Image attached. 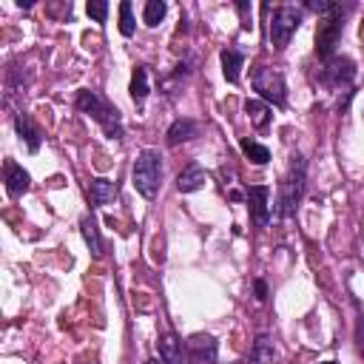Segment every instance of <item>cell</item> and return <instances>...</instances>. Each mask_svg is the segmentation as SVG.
<instances>
[{
	"mask_svg": "<svg viewBox=\"0 0 364 364\" xmlns=\"http://www.w3.org/2000/svg\"><path fill=\"white\" fill-rule=\"evenodd\" d=\"M305 188H308V163L302 154H294L290 157V165H287V174L282 177V185H279V208L276 211L282 220L296 213V205L302 202Z\"/></svg>",
	"mask_w": 364,
	"mask_h": 364,
	"instance_id": "2",
	"label": "cell"
},
{
	"mask_svg": "<svg viewBox=\"0 0 364 364\" xmlns=\"http://www.w3.org/2000/svg\"><path fill=\"white\" fill-rule=\"evenodd\" d=\"M239 145H242V151H245V157H248L251 163H256V165H268V163H270V151L265 149L262 142H253V139H242Z\"/></svg>",
	"mask_w": 364,
	"mask_h": 364,
	"instance_id": "21",
	"label": "cell"
},
{
	"mask_svg": "<svg viewBox=\"0 0 364 364\" xmlns=\"http://www.w3.org/2000/svg\"><path fill=\"white\" fill-rule=\"evenodd\" d=\"M120 34L123 37H131L134 34V15H131V4L123 0L120 4Z\"/></svg>",
	"mask_w": 364,
	"mask_h": 364,
	"instance_id": "23",
	"label": "cell"
},
{
	"mask_svg": "<svg viewBox=\"0 0 364 364\" xmlns=\"http://www.w3.org/2000/svg\"><path fill=\"white\" fill-rule=\"evenodd\" d=\"M145 364H160V361H157V358H149V361H145Z\"/></svg>",
	"mask_w": 364,
	"mask_h": 364,
	"instance_id": "27",
	"label": "cell"
},
{
	"mask_svg": "<svg viewBox=\"0 0 364 364\" xmlns=\"http://www.w3.org/2000/svg\"><path fill=\"white\" fill-rule=\"evenodd\" d=\"M251 361L253 364H270L273 361V341L268 336H259L251 347Z\"/></svg>",
	"mask_w": 364,
	"mask_h": 364,
	"instance_id": "22",
	"label": "cell"
},
{
	"mask_svg": "<svg viewBox=\"0 0 364 364\" xmlns=\"http://www.w3.org/2000/svg\"><path fill=\"white\" fill-rule=\"evenodd\" d=\"M251 83H253V92L259 94V100L273 103L276 108H282V106L287 103V86H284V75H282L279 68L256 65Z\"/></svg>",
	"mask_w": 364,
	"mask_h": 364,
	"instance_id": "5",
	"label": "cell"
},
{
	"mask_svg": "<svg viewBox=\"0 0 364 364\" xmlns=\"http://www.w3.org/2000/svg\"><path fill=\"white\" fill-rule=\"evenodd\" d=\"M160 358L163 364H182V341L174 333L160 336Z\"/></svg>",
	"mask_w": 364,
	"mask_h": 364,
	"instance_id": "17",
	"label": "cell"
},
{
	"mask_svg": "<svg viewBox=\"0 0 364 364\" xmlns=\"http://www.w3.org/2000/svg\"><path fill=\"white\" fill-rule=\"evenodd\" d=\"M114 196H117V185L111 182V180H92V185H89V199H92V205H108V202H114Z\"/></svg>",
	"mask_w": 364,
	"mask_h": 364,
	"instance_id": "16",
	"label": "cell"
},
{
	"mask_svg": "<svg viewBox=\"0 0 364 364\" xmlns=\"http://www.w3.org/2000/svg\"><path fill=\"white\" fill-rule=\"evenodd\" d=\"M128 92H131V100L137 106L145 103V97H149V68H145V65L134 68V77H131V89Z\"/></svg>",
	"mask_w": 364,
	"mask_h": 364,
	"instance_id": "18",
	"label": "cell"
},
{
	"mask_svg": "<svg viewBox=\"0 0 364 364\" xmlns=\"http://www.w3.org/2000/svg\"><path fill=\"white\" fill-rule=\"evenodd\" d=\"M196 134H199V125H196L194 120H188V117H180V120H174V123H171V128H168L165 139H168V145H180V142L194 139Z\"/></svg>",
	"mask_w": 364,
	"mask_h": 364,
	"instance_id": "13",
	"label": "cell"
},
{
	"mask_svg": "<svg viewBox=\"0 0 364 364\" xmlns=\"http://www.w3.org/2000/svg\"><path fill=\"white\" fill-rule=\"evenodd\" d=\"M253 290H256V299H259V302L268 299V284H265V279H256V282H253Z\"/></svg>",
	"mask_w": 364,
	"mask_h": 364,
	"instance_id": "25",
	"label": "cell"
},
{
	"mask_svg": "<svg viewBox=\"0 0 364 364\" xmlns=\"http://www.w3.org/2000/svg\"><path fill=\"white\" fill-rule=\"evenodd\" d=\"M231 199H234V202H242V199H245V194H239V191H231Z\"/></svg>",
	"mask_w": 364,
	"mask_h": 364,
	"instance_id": "26",
	"label": "cell"
},
{
	"mask_svg": "<svg viewBox=\"0 0 364 364\" xmlns=\"http://www.w3.org/2000/svg\"><path fill=\"white\" fill-rule=\"evenodd\" d=\"M75 106H77L83 114H89L94 123H100V128H103L111 139H120V137H123V117H120V111H117L114 106H108L97 92H92V89L77 92Z\"/></svg>",
	"mask_w": 364,
	"mask_h": 364,
	"instance_id": "4",
	"label": "cell"
},
{
	"mask_svg": "<svg viewBox=\"0 0 364 364\" xmlns=\"http://www.w3.org/2000/svg\"><path fill=\"white\" fill-rule=\"evenodd\" d=\"M15 128H18L20 139L29 145V151L37 154V151H40V142H43V134H40V128L32 123V117H29L26 111H18V114H15Z\"/></svg>",
	"mask_w": 364,
	"mask_h": 364,
	"instance_id": "11",
	"label": "cell"
},
{
	"mask_svg": "<svg viewBox=\"0 0 364 364\" xmlns=\"http://www.w3.org/2000/svg\"><path fill=\"white\" fill-rule=\"evenodd\" d=\"M356 77V63L350 57H330L322 68V83L330 89H344L350 86V80Z\"/></svg>",
	"mask_w": 364,
	"mask_h": 364,
	"instance_id": "7",
	"label": "cell"
},
{
	"mask_svg": "<svg viewBox=\"0 0 364 364\" xmlns=\"http://www.w3.org/2000/svg\"><path fill=\"white\" fill-rule=\"evenodd\" d=\"M322 364H339V361H322Z\"/></svg>",
	"mask_w": 364,
	"mask_h": 364,
	"instance_id": "28",
	"label": "cell"
},
{
	"mask_svg": "<svg viewBox=\"0 0 364 364\" xmlns=\"http://www.w3.org/2000/svg\"><path fill=\"white\" fill-rule=\"evenodd\" d=\"M302 26V12L294 9V6H279L273 9V18H270V43L276 51H282L290 37L296 34V29Z\"/></svg>",
	"mask_w": 364,
	"mask_h": 364,
	"instance_id": "6",
	"label": "cell"
},
{
	"mask_svg": "<svg viewBox=\"0 0 364 364\" xmlns=\"http://www.w3.org/2000/svg\"><path fill=\"white\" fill-rule=\"evenodd\" d=\"M165 12H168L165 0H149V4H145V9H142V23L154 29V26H160V23H163Z\"/></svg>",
	"mask_w": 364,
	"mask_h": 364,
	"instance_id": "20",
	"label": "cell"
},
{
	"mask_svg": "<svg viewBox=\"0 0 364 364\" xmlns=\"http://www.w3.org/2000/svg\"><path fill=\"white\" fill-rule=\"evenodd\" d=\"M308 9H313V12L319 15V29H316V54L327 63L330 57H336L339 37H341V32H344V15L350 12V6L330 4V0H310Z\"/></svg>",
	"mask_w": 364,
	"mask_h": 364,
	"instance_id": "1",
	"label": "cell"
},
{
	"mask_svg": "<svg viewBox=\"0 0 364 364\" xmlns=\"http://www.w3.org/2000/svg\"><path fill=\"white\" fill-rule=\"evenodd\" d=\"M248 208H251V216L259 228H268L270 225V188L268 185H251L248 194Z\"/></svg>",
	"mask_w": 364,
	"mask_h": 364,
	"instance_id": "8",
	"label": "cell"
},
{
	"mask_svg": "<svg viewBox=\"0 0 364 364\" xmlns=\"http://www.w3.org/2000/svg\"><path fill=\"white\" fill-rule=\"evenodd\" d=\"M222 60V75L228 83H239V75H242V65H245V54L239 49H222L220 54Z\"/></svg>",
	"mask_w": 364,
	"mask_h": 364,
	"instance_id": "12",
	"label": "cell"
},
{
	"mask_svg": "<svg viewBox=\"0 0 364 364\" xmlns=\"http://www.w3.org/2000/svg\"><path fill=\"white\" fill-rule=\"evenodd\" d=\"M80 231H83V239H86L92 256L100 259V256H103V239H100V231H97V222H94L92 213H86L83 220H80Z\"/></svg>",
	"mask_w": 364,
	"mask_h": 364,
	"instance_id": "15",
	"label": "cell"
},
{
	"mask_svg": "<svg viewBox=\"0 0 364 364\" xmlns=\"http://www.w3.org/2000/svg\"><path fill=\"white\" fill-rule=\"evenodd\" d=\"M131 182H134V188L142 199H157L160 185H163V157H160V151L145 149L137 157L134 171H131Z\"/></svg>",
	"mask_w": 364,
	"mask_h": 364,
	"instance_id": "3",
	"label": "cell"
},
{
	"mask_svg": "<svg viewBox=\"0 0 364 364\" xmlns=\"http://www.w3.org/2000/svg\"><path fill=\"white\" fill-rule=\"evenodd\" d=\"M86 12H89V18H92L94 23H106V18H108V4H106V0H89Z\"/></svg>",
	"mask_w": 364,
	"mask_h": 364,
	"instance_id": "24",
	"label": "cell"
},
{
	"mask_svg": "<svg viewBox=\"0 0 364 364\" xmlns=\"http://www.w3.org/2000/svg\"><path fill=\"white\" fill-rule=\"evenodd\" d=\"M245 114H248V120H251L256 128H268L270 120H273V114H270V108H268L265 100H248V103H245Z\"/></svg>",
	"mask_w": 364,
	"mask_h": 364,
	"instance_id": "19",
	"label": "cell"
},
{
	"mask_svg": "<svg viewBox=\"0 0 364 364\" xmlns=\"http://www.w3.org/2000/svg\"><path fill=\"white\" fill-rule=\"evenodd\" d=\"M185 353L194 364H213L216 361V339L208 333H196L185 341Z\"/></svg>",
	"mask_w": 364,
	"mask_h": 364,
	"instance_id": "9",
	"label": "cell"
},
{
	"mask_svg": "<svg viewBox=\"0 0 364 364\" xmlns=\"http://www.w3.org/2000/svg\"><path fill=\"white\" fill-rule=\"evenodd\" d=\"M205 182H208V177H205V171H202L199 165H188V168H182L180 177H177L180 194H194V191L205 188Z\"/></svg>",
	"mask_w": 364,
	"mask_h": 364,
	"instance_id": "14",
	"label": "cell"
},
{
	"mask_svg": "<svg viewBox=\"0 0 364 364\" xmlns=\"http://www.w3.org/2000/svg\"><path fill=\"white\" fill-rule=\"evenodd\" d=\"M4 174H6V191H9V196H12V199H18V196H23V194L29 191L32 177L23 171V165H18L15 160H6Z\"/></svg>",
	"mask_w": 364,
	"mask_h": 364,
	"instance_id": "10",
	"label": "cell"
}]
</instances>
